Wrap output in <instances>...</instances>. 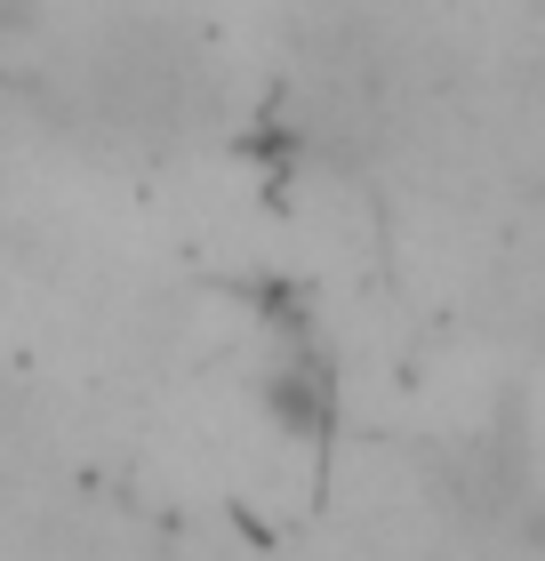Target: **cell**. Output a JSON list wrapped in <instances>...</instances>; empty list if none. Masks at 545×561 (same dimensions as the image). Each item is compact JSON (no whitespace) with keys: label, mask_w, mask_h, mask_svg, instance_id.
Wrapping results in <instances>:
<instances>
[{"label":"cell","mask_w":545,"mask_h":561,"mask_svg":"<svg viewBox=\"0 0 545 561\" xmlns=\"http://www.w3.org/2000/svg\"><path fill=\"white\" fill-rule=\"evenodd\" d=\"M96 89H105V105L121 121H137V129H177V113L193 105L201 72H193V57L169 33H137V41H113L105 48Z\"/></svg>","instance_id":"6da1fadb"}]
</instances>
